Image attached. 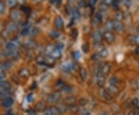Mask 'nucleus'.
Returning <instances> with one entry per match:
<instances>
[{"mask_svg":"<svg viewBox=\"0 0 139 115\" xmlns=\"http://www.w3.org/2000/svg\"><path fill=\"white\" fill-rule=\"evenodd\" d=\"M61 97V94L59 91H56L54 93H52L48 95L47 97V101L49 103L51 104H54V103H57Z\"/></svg>","mask_w":139,"mask_h":115,"instance_id":"nucleus-1","label":"nucleus"},{"mask_svg":"<svg viewBox=\"0 0 139 115\" xmlns=\"http://www.w3.org/2000/svg\"><path fill=\"white\" fill-rule=\"evenodd\" d=\"M105 82V78L104 74L100 70H98V72L97 74V84L99 87H103Z\"/></svg>","mask_w":139,"mask_h":115,"instance_id":"nucleus-2","label":"nucleus"},{"mask_svg":"<svg viewBox=\"0 0 139 115\" xmlns=\"http://www.w3.org/2000/svg\"><path fill=\"white\" fill-rule=\"evenodd\" d=\"M60 110L58 108L55 107V106H52V107L49 108L47 110H46L45 115H60Z\"/></svg>","mask_w":139,"mask_h":115,"instance_id":"nucleus-3","label":"nucleus"},{"mask_svg":"<svg viewBox=\"0 0 139 115\" xmlns=\"http://www.w3.org/2000/svg\"><path fill=\"white\" fill-rule=\"evenodd\" d=\"M103 37L108 42H114V40L115 39L114 33L112 32H110V31H106V32H104V34H103Z\"/></svg>","mask_w":139,"mask_h":115,"instance_id":"nucleus-4","label":"nucleus"},{"mask_svg":"<svg viewBox=\"0 0 139 115\" xmlns=\"http://www.w3.org/2000/svg\"><path fill=\"white\" fill-rule=\"evenodd\" d=\"M99 70H100L104 75H107L110 73V64L109 63H107V62H106V63H104L101 66H100Z\"/></svg>","mask_w":139,"mask_h":115,"instance_id":"nucleus-5","label":"nucleus"},{"mask_svg":"<svg viewBox=\"0 0 139 115\" xmlns=\"http://www.w3.org/2000/svg\"><path fill=\"white\" fill-rule=\"evenodd\" d=\"M113 24H114V29L117 32H123L124 30V26L121 22V21H118L115 20L113 21Z\"/></svg>","mask_w":139,"mask_h":115,"instance_id":"nucleus-6","label":"nucleus"},{"mask_svg":"<svg viewBox=\"0 0 139 115\" xmlns=\"http://www.w3.org/2000/svg\"><path fill=\"white\" fill-rule=\"evenodd\" d=\"M54 26H55V27L57 29H58V30H60L63 27L64 22H63V20L60 16L56 17V19L54 20Z\"/></svg>","mask_w":139,"mask_h":115,"instance_id":"nucleus-7","label":"nucleus"},{"mask_svg":"<svg viewBox=\"0 0 139 115\" xmlns=\"http://www.w3.org/2000/svg\"><path fill=\"white\" fill-rule=\"evenodd\" d=\"M92 38H93V40H94L95 42H99L101 41L102 39H103V35H102V33L100 32V31L96 30V31H94V32H93Z\"/></svg>","mask_w":139,"mask_h":115,"instance_id":"nucleus-8","label":"nucleus"},{"mask_svg":"<svg viewBox=\"0 0 139 115\" xmlns=\"http://www.w3.org/2000/svg\"><path fill=\"white\" fill-rule=\"evenodd\" d=\"M77 101V99L75 96H67L66 98L64 99L63 102L66 105H69V106H73L75 104Z\"/></svg>","mask_w":139,"mask_h":115,"instance_id":"nucleus-9","label":"nucleus"},{"mask_svg":"<svg viewBox=\"0 0 139 115\" xmlns=\"http://www.w3.org/2000/svg\"><path fill=\"white\" fill-rule=\"evenodd\" d=\"M10 17L13 20L18 21V20H20L22 18V15H21L20 11H18V10H12L11 12H10Z\"/></svg>","mask_w":139,"mask_h":115,"instance_id":"nucleus-10","label":"nucleus"},{"mask_svg":"<svg viewBox=\"0 0 139 115\" xmlns=\"http://www.w3.org/2000/svg\"><path fill=\"white\" fill-rule=\"evenodd\" d=\"M107 90L108 92L111 94V95H117L119 94V89L118 87L115 85H112V84H110L107 87Z\"/></svg>","mask_w":139,"mask_h":115,"instance_id":"nucleus-11","label":"nucleus"},{"mask_svg":"<svg viewBox=\"0 0 139 115\" xmlns=\"http://www.w3.org/2000/svg\"><path fill=\"white\" fill-rule=\"evenodd\" d=\"M100 95L101 96H103L104 98L107 100H112V95H111L107 90H102L100 91Z\"/></svg>","mask_w":139,"mask_h":115,"instance_id":"nucleus-12","label":"nucleus"},{"mask_svg":"<svg viewBox=\"0 0 139 115\" xmlns=\"http://www.w3.org/2000/svg\"><path fill=\"white\" fill-rule=\"evenodd\" d=\"M73 68V64L71 63H65L63 64L62 66H61V69L63 70L65 72H70V70Z\"/></svg>","mask_w":139,"mask_h":115,"instance_id":"nucleus-13","label":"nucleus"},{"mask_svg":"<svg viewBox=\"0 0 139 115\" xmlns=\"http://www.w3.org/2000/svg\"><path fill=\"white\" fill-rule=\"evenodd\" d=\"M61 55H62V54H61V50H58V49H57L55 47V49L53 50V52H52V54H51V56L53 57V58H54L55 60L56 59H59V58H60V56H61Z\"/></svg>","mask_w":139,"mask_h":115,"instance_id":"nucleus-14","label":"nucleus"},{"mask_svg":"<svg viewBox=\"0 0 139 115\" xmlns=\"http://www.w3.org/2000/svg\"><path fill=\"white\" fill-rule=\"evenodd\" d=\"M80 78L83 80H86L87 78V70L85 68H80V71H79Z\"/></svg>","mask_w":139,"mask_h":115,"instance_id":"nucleus-15","label":"nucleus"},{"mask_svg":"<svg viewBox=\"0 0 139 115\" xmlns=\"http://www.w3.org/2000/svg\"><path fill=\"white\" fill-rule=\"evenodd\" d=\"M109 83L112 85H115L117 86L120 84V79L117 76H111L109 79Z\"/></svg>","mask_w":139,"mask_h":115,"instance_id":"nucleus-16","label":"nucleus"},{"mask_svg":"<svg viewBox=\"0 0 139 115\" xmlns=\"http://www.w3.org/2000/svg\"><path fill=\"white\" fill-rule=\"evenodd\" d=\"M45 64H48V66H53L55 64V59L53 58L51 56H48V57L45 58Z\"/></svg>","mask_w":139,"mask_h":115,"instance_id":"nucleus-17","label":"nucleus"},{"mask_svg":"<svg viewBox=\"0 0 139 115\" xmlns=\"http://www.w3.org/2000/svg\"><path fill=\"white\" fill-rule=\"evenodd\" d=\"M105 28L107 30V31H112L114 29V24H113V21L111 20H107L105 23Z\"/></svg>","mask_w":139,"mask_h":115,"instance_id":"nucleus-18","label":"nucleus"},{"mask_svg":"<svg viewBox=\"0 0 139 115\" xmlns=\"http://www.w3.org/2000/svg\"><path fill=\"white\" fill-rule=\"evenodd\" d=\"M50 36L53 39H57L60 36V33L57 30H52L50 32Z\"/></svg>","mask_w":139,"mask_h":115,"instance_id":"nucleus-19","label":"nucleus"},{"mask_svg":"<svg viewBox=\"0 0 139 115\" xmlns=\"http://www.w3.org/2000/svg\"><path fill=\"white\" fill-rule=\"evenodd\" d=\"M39 32H40V30L36 27H32L31 29H30V34L32 36H36V35L39 34Z\"/></svg>","mask_w":139,"mask_h":115,"instance_id":"nucleus-20","label":"nucleus"},{"mask_svg":"<svg viewBox=\"0 0 139 115\" xmlns=\"http://www.w3.org/2000/svg\"><path fill=\"white\" fill-rule=\"evenodd\" d=\"M46 108V106L43 102H39L38 104H36V109L38 110H40V111L45 110Z\"/></svg>","mask_w":139,"mask_h":115,"instance_id":"nucleus-21","label":"nucleus"},{"mask_svg":"<svg viewBox=\"0 0 139 115\" xmlns=\"http://www.w3.org/2000/svg\"><path fill=\"white\" fill-rule=\"evenodd\" d=\"M99 54H100V55L102 58H107L109 55V52L107 49L104 48L103 50H101V51L99 52Z\"/></svg>","mask_w":139,"mask_h":115,"instance_id":"nucleus-22","label":"nucleus"},{"mask_svg":"<svg viewBox=\"0 0 139 115\" xmlns=\"http://www.w3.org/2000/svg\"><path fill=\"white\" fill-rule=\"evenodd\" d=\"M124 17V15H123V12H120V11H117L116 13H115V20H118V21H121L122 19Z\"/></svg>","mask_w":139,"mask_h":115,"instance_id":"nucleus-23","label":"nucleus"},{"mask_svg":"<svg viewBox=\"0 0 139 115\" xmlns=\"http://www.w3.org/2000/svg\"><path fill=\"white\" fill-rule=\"evenodd\" d=\"M72 13H73V19H78L79 17H80V12L79 11L77 10V8H73V10H72Z\"/></svg>","mask_w":139,"mask_h":115,"instance_id":"nucleus-24","label":"nucleus"},{"mask_svg":"<svg viewBox=\"0 0 139 115\" xmlns=\"http://www.w3.org/2000/svg\"><path fill=\"white\" fill-rule=\"evenodd\" d=\"M62 90L64 93H70V92L72 91V86L70 85H68V84L64 85V86L62 88Z\"/></svg>","mask_w":139,"mask_h":115,"instance_id":"nucleus-25","label":"nucleus"},{"mask_svg":"<svg viewBox=\"0 0 139 115\" xmlns=\"http://www.w3.org/2000/svg\"><path fill=\"white\" fill-rule=\"evenodd\" d=\"M94 21L97 23H99V24L102 22V15L100 12H97L95 15V16H94Z\"/></svg>","mask_w":139,"mask_h":115,"instance_id":"nucleus-26","label":"nucleus"},{"mask_svg":"<svg viewBox=\"0 0 139 115\" xmlns=\"http://www.w3.org/2000/svg\"><path fill=\"white\" fill-rule=\"evenodd\" d=\"M16 26L14 22H10L9 23L8 26H7V29L9 30V31H15L16 30Z\"/></svg>","mask_w":139,"mask_h":115,"instance_id":"nucleus-27","label":"nucleus"},{"mask_svg":"<svg viewBox=\"0 0 139 115\" xmlns=\"http://www.w3.org/2000/svg\"><path fill=\"white\" fill-rule=\"evenodd\" d=\"M82 50L83 51V52H85V54H87V52H89V50H90V46L88 43H84L83 44L82 46Z\"/></svg>","mask_w":139,"mask_h":115,"instance_id":"nucleus-28","label":"nucleus"},{"mask_svg":"<svg viewBox=\"0 0 139 115\" xmlns=\"http://www.w3.org/2000/svg\"><path fill=\"white\" fill-rule=\"evenodd\" d=\"M5 10H6V6L5 3L3 1H0V14H3L5 12Z\"/></svg>","mask_w":139,"mask_h":115,"instance_id":"nucleus-29","label":"nucleus"},{"mask_svg":"<svg viewBox=\"0 0 139 115\" xmlns=\"http://www.w3.org/2000/svg\"><path fill=\"white\" fill-rule=\"evenodd\" d=\"M7 4L10 7H14L17 4V0H7Z\"/></svg>","mask_w":139,"mask_h":115,"instance_id":"nucleus-30","label":"nucleus"},{"mask_svg":"<svg viewBox=\"0 0 139 115\" xmlns=\"http://www.w3.org/2000/svg\"><path fill=\"white\" fill-rule=\"evenodd\" d=\"M132 41L134 42V43L137 44V45H139V34L135 35L132 37Z\"/></svg>","mask_w":139,"mask_h":115,"instance_id":"nucleus-31","label":"nucleus"},{"mask_svg":"<svg viewBox=\"0 0 139 115\" xmlns=\"http://www.w3.org/2000/svg\"><path fill=\"white\" fill-rule=\"evenodd\" d=\"M22 10L24 12V13H26V15L30 14V8L27 6H22Z\"/></svg>","mask_w":139,"mask_h":115,"instance_id":"nucleus-32","label":"nucleus"},{"mask_svg":"<svg viewBox=\"0 0 139 115\" xmlns=\"http://www.w3.org/2000/svg\"><path fill=\"white\" fill-rule=\"evenodd\" d=\"M132 104L134 106V107L137 109H139V99L137 98H134L132 100Z\"/></svg>","mask_w":139,"mask_h":115,"instance_id":"nucleus-33","label":"nucleus"},{"mask_svg":"<svg viewBox=\"0 0 139 115\" xmlns=\"http://www.w3.org/2000/svg\"><path fill=\"white\" fill-rule=\"evenodd\" d=\"M100 57H101V56H100V54H93V55H92V56H91L92 60H94V61H97V60H99Z\"/></svg>","mask_w":139,"mask_h":115,"instance_id":"nucleus-34","label":"nucleus"},{"mask_svg":"<svg viewBox=\"0 0 139 115\" xmlns=\"http://www.w3.org/2000/svg\"><path fill=\"white\" fill-rule=\"evenodd\" d=\"M87 102H88L87 100L85 99V98H81V99L79 100V104L80 106H85L87 104Z\"/></svg>","mask_w":139,"mask_h":115,"instance_id":"nucleus-35","label":"nucleus"},{"mask_svg":"<svg viewBox=\"0 0 139 115\" xmlns=\"http://www.w3.org/2000/svg\"><path fill=\"white\" fill-rule=\"evenodd\" d=\"M73 57L75 58V59H79L80 56H81V55H80V52L79 51H75V52H73Z\"/></svg>","mask_w":139,"mask_h":115,"instance_id":"nucleus-36","label":"nucleus"},{"mask_svg":"<svg viewBox=\"0 0 139 115\" xmlns=\"http://www.w3.org/2000/svg\"><path fill=\"white\" fill-rule=\"evenodd\" d=\"M63 47H64V44H63V42H58V43L57 44V46H56V48L58 49V50H61Z\"/></svg>","mask_w":139,"mask_h":115,"instance_id":"nucleus-37","label":"nucleus"},{"mask_svg":"<svg viewBox=\"0 0 139 115\" xmlns=\"http://www.w3.org/2000/svg\"><path fill=\"white\" fill-rule=\"evenodd\" d=\"M28 33H30V28H24L22 31L23 36H26Z\"/></svg>","mask_w":139,"mask_h":115,"instance_id":"nucleus-38","label":"nucleus"},{"mask_svg":"<svg viewBox=\"0 0 139 115\" xmlns=\"http://www.w3.org/2000/svg\"><path fill=\"white\" fill-rule=\"evenodd\" d=\"M7 48L9 49V50H14L15 48H16V45L13 43V42H11V43H9V45L7 46Z\"/></svg>","mask_w":139,"mask_h":115,"instance_id":"nucleus-39","label":"nucleus"},{"mask_svg":"<svg viewBox=\"0 0 139 115\" xmlns=\"http://www.w3.org/2000/svg\"><path fill=\"white\" fill-rule=\"evenodd\" d=\"M113 2H114V0H104V2L106 6H109V5L112 6Z\"/></svg>","mask_w":139,"mask_h":115,"instance_id":"nucleus-40","label":"nucleus"},{"mask_svg":"<svg viewBox=\"0 0 139 115\" xmlns=\"http://www.w3.org/2000/svg\"><path fill=\"white\" fill-rule=\"evenodd\" d=\"M112 6H114V8H117V10H118V2L117 1V0H114V2L112 3Z\"/></svg>","mask_w":139,"mask_h":115,"instance_id":"nucleus-41","label":"nucleus"},{"mask_svg":"<svg viewBox=\"0 0 139 115\" xmlns=\"http://www.w3.org/2000/svg\"><path fill=\"white\" fill-rule=\"evenodd\" d=\"M134 54H135L136 55H139V45H137V47L135 48V50H134Z\"/></svg>","mask_w":139,"mask_h":115,"instance_id":"nucleus-42","label":"nucleus"},{"mask_svg":"<svg viewBox=\"0 0 139 115\" xmlns=\"http://www.w3.org/2000/svg\"><path fill=\"white\" fill-rule=\"evenodd\" d=\"M127 115H136V114H135V112L134 110H131L127 114Z\"/></svg>","mask_w":139,"mask_h":115,"instance_id":"nucleus-43","label":"nucleus"},{"mask_svg":"<svg viewBox=\"0 0 139 115\" xmlns=\"http://www.w3.org/2000/svg\"><path fill=\"white\" fill-rule=\"evenodd\" d=\"M33 1L34 2H36V3H38V2H41V0H33Z\"/></svg>","mask_w":139,"mask_h":115,"instance_id":"nucleus-44","label":"nucleus"},{"mask_svg":"<svg viewBox=\"0 0 139 115\" xmlns=\"http://www.w3.org/2000/svg\"><path fill=\"white\" fill-rule=\"evenodd\" d=\"M122 1H124V2H126V3H127V2H129L130 1H131V0H122Z\"/></svg>","mask_w":139,"mask_h":115,"instance_id":"nucleus-45","label":"nucleus"},{"mask_svg":"<svg viewBox=\"0 0 139 115\" xmlns=\"http://www.w3.org/2000/svg\"><path fill=\"white\" fill-rule=\"evenodd\" d=\"M137 30L138 32V34H139V26H137Z\"/></svg>","mask_w":139,"mask_h":115,"instance_id":"nucleus-46","label":"nucleus"},{"mask_svg":"<svg viewBox=\"0 0 139 115\" xmlns=\"http://www.w3.org/2000/svg\"><path fill=\"white\" fill-rule=\"evenodd\" d=\"M137 115H139V114H137Z\"/></svg>","mask_w":139,"mask_h":115,"instance_id":"nucleus-47","label":"nucleus"},{"mask_svg":"<svg viewBox=\"0 0 139 115\" xmlns=\"http://www.w3.org/2000/svg\"><path fill=\"white\" fill-rule=\"evenodd\" d=\"M138 66H139V64H138Z\"/></svg>","mask_w":139,"mask_h":115,"instance_id":"nucleus-48","label":"nucleus"}]
</instances>
